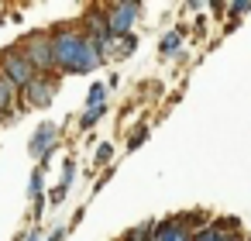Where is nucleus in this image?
I'll return each instance as SVG.
<instances>
[{
    "instance_id": "obj_10",
    "label": "nucleus",
    "mask_w": 251,
    "mask_h": 241,
    "mask_svg": "<svg viewBox=\"0 0 251 241\" xmlns=\"http://www.w3.org/2000/svg\"><path fill=\"white\" fill-rule=\"evenodd\" d=\"M42 189H45V176H42V169H35L31 172V183H28V196L38 203L42 200Z\"/></svg>"
},
{
    "instance_id": "obj_11",
    "label": "nucleus",
    "mask_w": 251,
    "mask_h": 241,
    "mask_svg": "<svg viewBox=\"0 0 251 241\" xmlns=\"http://www.w3.org/2000/svg\"><path fill=\"white\" fill-rule=\"evenodd\" d=\"M103 110H107V107H86L83 117H79V124H83V128H93V124L103 117Z\"/></svg>"
},
{
    "instance_id": "obj_17",
    "label": "nucleus",
    "mask_w": 251,
    "mask_h": 241,
    "mask_svg": "<svg viewBox=\"0 0 251 241\" xmlns=\"http://www.w3.org/2000/svg\"><path fill=\"white\" fill-rule=\"evenodd\" d=\"M62 200H66V189H62V186H59V189H55V193H52V203H62Z\"/></svg>"
},
{
    "instance_id": "obj_3",
    "label": "nucleus",
    "mask_w": 251,
    "mask_h": 241,
    "mask_svg": "<svg viewBox=\"0 0 251 241\" xmlns=\"http://www.w3.org/2000/svg\"><path fill=\"white\" fill-rule=\"evenodd\" d=\"M0 76H7L14 86L28 90V86L38 80V69L25 59V52H21V49H11V52H4V59H0Z\"/></svg>"
},
{
    "instance_id": "obj_6",
    "label": "nucleus",
    "mask_w": 251,
    "mask_h": 241,
    "mask_svg": "<svg viewBox=\"0 0 251 241\" xmlns=\"http://www.w3.org/2000/svg\"><path fill=\"white\" fill-rule=\"evenodd\" d=\"M55 134H59V131H55V124H42V128L35 131L31 145H28V148H31V155H35V159H49V152L55 148Z\"/></svg>"
},
{
    "instance_id": "obj_12",
    "label": "nucleus",
    "mask_w": 251,
    "mask_h": 241,
    "mask_svg": "<svg viewBox=\"0 0 251 241\" xmlns=\"http://www.w3.org/2000/svg\"><path fill=\"white\" fill-rule=\"evenodd\" d=\"M179 42H182V38H179V35L172 31V35H165V38H162V45H158V52H165V55H169V52H176V49H179Z\"/></svg>"
},
{
    "instance_id": "obj_4",
    "label": "nucleus",
    "mask_w": 251,
    "mask_h": 241,
    "mask_svg": "<svg viewBox=\"0 0 251 241\" xmlns=\"http://www.w3.org/2000/svg\"><path fill=\"white\" fill-rule=\"evenodd\" d=\"M138 4H114L110 11H107V28H110V35H131V25L138 21Z\"/></svg>"
},
{
    "instance_id": "obj_15",
    "label": "nucleus",
    "mask_w": 251,
    "mask_h": 241,
    "mask_svg": "<svg viewBox=\"0 0 251 241\" xmlns=\"http://www.w3.org/2000/svg\"><path fill=\"white\" fill-rule=\"evenodd\" d=\"M248 11H251V4H230V14H237V18L248 14Z\"/></svg>"
},
{
    "instance_id": "obj_7",
    "label": "nucleus",
    "mask_w": 251,
    "mask_h": 241,
    "mask_svg": "<svg viewBox=\"0 0 251 241\" xmlns=\"http://www.w3.org/2000/svg\"><path fill=\"white\" fill-rule=\"evenodd\" d=\"M151 241H193V231L182 220H165V224L155 227V238Z\"/></svg>"
},
{
    "instance_id": "obj_5",
    "label": "nucleus",
    "mask_w": 251,
    "mask_h": 241,
    "mask_svg": "<svg viewBox=\"0 0 251 241\" xmlns=\"http://www.w3.org/2000/svg\"><path fill=\"white\" fill-rule=\"evenodd\" d=\"M55 90H59V80H49V76H38L25 93H28V104L31 107H45L52 97H55Z\"/></svg>"
},
{
    "instance_id": "obj_13",
    "label": "nucleus",
    "mask_w": 251,
    "mask_h": 241,
    "mask_svg": "<svg viewBox=\"0 0 251 241\" xmlns=\"http://www.w3.org/2000/svg\"><path fill=\"white\" fill-rule=\"evenodd\" d=\"M145 138H148V128H138V131H134V138H131V148L145 145Z\"/></svg>"
},
{
    "instance_id": "obj_14",
    "label": "nucleus",
    "mask_w": 251,
    "mask_h": 241,
    "mask_svg": "<svg viewBox=\"0 0 251 241\" xmlns=\"http://www.w3.org/2000/svg\"><path fill=\"white\" fill-rule=\"evenodd\" d=\"M110 155H114L110 145H100V148H97V162H110Z\"/></svg>"
},
{
    "instance_id": "obj_8",
    "label": "nucleus",
    "mask_w": 251,
    "mask_h": 241,
    "mask_svg": "<svg viewBox=\"0 0 251 241\" xmlns=\"http://www.w3.org/2000/svg\"><path fill=\"white\" fill-rule=\"evenodd\" d=\"M14 97H18V86L7 76H0V121L14 114Z\"/></svg>"
},
{
    "instance_id": "obj_2",
    "label": "nucleus",
    "mask_w": 251,
    "mask_h": 241,
    "mask_svg": "<svg viewBox=\"0 0 251 241\" xmlns=\"http://www.w3.org/2000/svg\"><path fill=\"white\" fill-rule=\"evenodd\" d=\"M21 52H25V59L38 69V76L49 73V69L55 66V42H52V35H45V31L28 35L25 45H21Z\"/></svg>"
},
{
    "instance_id": "obj_1",
    "label": "nucleus",
    "mask_w": 251,
    "mask_h": 241,
    "mask_svg": "<svg viewBox=\"0 0 251 241\" xmlns=\"http://www.w3.org/2000/svg\"><path fill=\"white\" fill-rule=\"evenodd\" d=\"M52 42H55V66L62 69V73H93L103 59H100V52H97V45L86 38V35H79V31H73V28H62V31H55L52 35Z\"/></svg>"
},
{
    "instance_id": "obj_18",
    "label": "nucleus",
    "mask_w": 251,
    "mask_h": 241,
    "mask_svg": "<svg viewBox=\"0 0 251 241\" xmlns=\"http://www.w3.org/2000/svg\"><path fill=\"white\" fill-rule=\"evenodd\" d=\"M25 241H42V234H38V231H31V234H28Z\"/></svg>"
},
{
    "instance_id": "obj_16",
    "label": "nucleus",
    "mask_w": 251,
    "mask_h": 241,
    "mask_svg": "<svg viewBox=\"0 0 251 241\" xmlns=\"http://www.w3.org/2000/svg\"><path fill=\"white\" fill-rule=\"evenodd\" d=\"M62 238H66V227H55V231L49 234V241H62Z\"/></svg>"
},
{
    "instance_id": "obj_9",
    "label": "nucleus",
    "mask_w": 251,
    "mask_h": 241,
    "mask_svg": "<svg viewBox=\"0 0 251 241\" xmlns=\"http://www.w3.org/2000/svg\"><path fill=\"white\" fill-rule=\"evenodd\" d=\"M107 104V86L103 83H93L90 86V97H86V107H103Z\"/></svg>"
}]
</instances>
